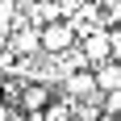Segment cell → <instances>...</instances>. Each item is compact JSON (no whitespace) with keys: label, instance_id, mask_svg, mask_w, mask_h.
Here are the masks:
<instances>
[{"label":"cell","instance_id":"3","mask_svg":"<svg viewBox=\"0 0 121 121\" xmlns=\"http://www.w3.org/2000/svg\"><path fill=\"white\" fill-rule=\"evenodd\" d=\"M92 79H96V92H109V88H117V84H121V63L100 59V63H96V71H92Z\"/></svg>","mask_w":121,"mask_h":121},{"label":"cell","instance_id":"5","mask_svg":"<svg viewBox=\"0 0 121 121\" xmlns=\"http://www.w3.org/2000/svg\"><path fill=\"white\" fill-rule=\"evenodd\" d=\"M92 92H96L92 71H75V75H67V96H92Z\"/></svg>","mask_w":121,"mask_h":121},{"label":"cell","instance_id":"1","mask_svg":"<svg viewBox=\"0 0 121 121\" xmlns=\"http://www.w3.org/2000/svg\"><path fill=\"white\" fill-rule=\"evenodd\" d=\"M71 42H75L71 21H50L38 29V50H46V54H63V50H71Z\"/></svg>","mask_w":121,"mask_h":121},{"label":"cell","instance_id":"8","mask_svg":"<svg viewBox=\"0 0 121 121\" xmlns=\"http://www.w3.org/2000/svg\"><path fill=\"white\" fill-rule=\"evenodd\" d=\"M104 113H109V117H121V84L104 92Z\"/></svg>","mask_w":121,"mask_h":121},{"label":"cell","instance_id":"4","mask_svg":"<svg viewBox=\"0 0 121 121\" xmlns=\"http://www.w3.org/2000/svg\"><path fill=\"white\" fill-rule=\"evenodd\" d=\"M46 100H50V88H46V84L25 88V92H21V109H25V113H42V109H46Z\"/></svg>","mask_w":121,"mask_h":121},{"label":"cell","instance_id":"2","mask_svg":"<svg viewBox=\"0 0 121 121\" xmlns=\"http://www.w3.org/2000/svg\"><path fill=\"white\" fill-rule=\"evenodd\" d=\"M84 59H88V63L113 59V42H109V29H96V34H88V38H84Z\"/></svg>","mask_w":121,"mask_h":121},{"label":"cell","instance_id":"7","mask_svg":"<svg viewBox=\"0 0 121 121\" xmlns=\"http://www.w3.org/2000/svg\"><path fill=\"white\" fill-rule=\"evenodd\" d=\"M42 121H71V104H67V100H54V104H50V100H46Z\"/></svg>","mask_w":121,"mask_h":121},{"label":"cell","instance_id":"6","mask_svg":"<svg viewBox=\"0 0 121 121\" xmlns=\"http://www.w3.org/2000/svg\"><path fill=\"white\" fill-rule=\"evenodd\" d=\"M13 50L17 54H34L38 50V29H21V34L13 38Z\"/></svg>","mask_w":121,"mask_h":121}]
</instances>
